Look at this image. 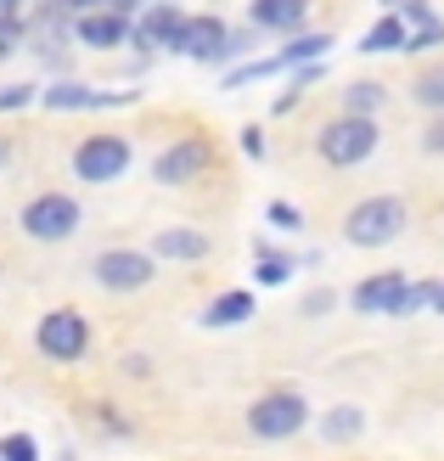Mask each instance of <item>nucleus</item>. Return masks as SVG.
Wrapping results in <instances>:
<instances>
[{"label":"nucleus","mask_w":444,"mask_h":461,"mask_svg":"<svg viewBox=\"0 0 444 461\" xmlns=\"http://www.w3.org/2000/svg\"><path fill=\"white\" fill-rule=\"evenodd\" d=\"M40 96V90L29 85V79H17V85H6V90H0V113H23V107H29Z\"/></svg>","instance_id":"nucleus-25"},{"label":"nucleus","mask_w":444,"mask_h":461,"mask_svg":"<svg viewBox=\"0 0 444 461\" xmlns=\"http://www.w3.org/2000/svg\"><path fill=\"white\" fill-rule=\"evenodd\" d=\"M304 422H310V400L298 388H270V394H259L248 405V428L259 439H293Z\"/></svg>","instance_id":"nucleus-4"},{"label":"nucleus","mask_w":444,"mask_h":461,"mask_svg":"<svg viewBox=\"0 0 444 461\" xmlns=\"http://www.w3.org/2000/svg\"><path fill=\"white\" fill-rule=\"evenodd\" d=\"M326 310H332V293H310V298H304V315H326Z\"/></svg>","instance_id":"nucleus-32"},{"label":"nucleus","mask_w":444,"mask_h":461,"mask_svg":"<svg viewBox=\"0 0 444 461\" xmlns=\"http://www.w3.org/2000/svg\"><path fill=\"white\" fill-rule=\"evenodd\" d=\"M377 119H355V113H338L332 124H321V135H315V152H321V164L326 169H355V164H366L371 152H377Z\"/></svg>","instance_id":"nucleus-1"},{"label":"nucleus","mask_w":444,"mask_h":461,"mask_svg":"<svg viewBox=\"0 0 444 461\" xmlns=\"http://www.w3.org/2000/svg\"><path fill=\"white\" fill-rule=\"evenodd\" d=\"M270 74H287V68H282V57H259V62H248V68H231V74H225V90L259 85V79H270Z\"/></svg>","instance_id":"nucleus-23"},{"label":"nucleus","mask_w":444,"mask_h":461,"mask_svg":"<svg viewBox=\"0 0 444 461\" xmlns=\"http://www.w3.org/2000/svg\"><path fill=\"white\" fill-rule=\"evenodd\" d=\"M152 270H158V259L141 248H107L90 265L96 287H107V293H141V287H152Z\"/></svg>","instance_id":"nucleus-7"},{"label":"nucleus","mask_w":444,"mask_h":461,"mask_svg":"<svg viewBox=\"0 0 444 461\" xmlns=\"http://www.w3.org/2000/svg\"><path fill=\"white\" fill-rule=\"evenodd\" d=\"M242 152L253 158V164L265 158V130H259V124H248V130H242Z\"/></svg>","instance_id":"nucleus-29"},{"label":"nucleus","mask_w":444,"mask_h":461,"mask_svg":"<svg viewBox=\"0 0 444 461\" xmlns=\"http://www.w3.org/2000/svg\"><path fill=\"white\" fill-rule=\"evenodd\" d=\"M186 40V12L175 0H152V6L135 12V29H130V45L141 57H163V51H180Z\"/></svg>","instance_id":"nucleus-5"},{"label":"nucleus","mask_w":444,"mask_h":461,"mask_svg":"<svg viewBox=\"0 0 444 461\" xmlns=\"http://www.w3.org/2000/svg\"><path fill=\"white\" fill-rule=\"evenodd\" d=\"M287 276H293V259H282V253H270V248L253 253V282L259 287H282Z\"/></svg>","instance_id":"nucleus-22"},{"label":"nucleus","mask_w":444,"mask_h":461,"mask_svg":"<svg viewBox=\"0 0 444 461\" xmlns=\"http://www.w3.org/2000/svg\"><path fill=\"white\" fill-rule=\"evenodd\" d=\"M130 141L124 135H90V141L74 147V175L85 180V186H107V180H119L130 169Z\"/></svg>","instance_id":"nucleus-8"},{"label":"nucleus","mask_w":444,"mask_h":461,"mask_svg":"<svg viewBox=\"0 0 444 461\" xmlns=\"http://www.w3.org/2000/svg\"><path fill=\"white\" fill-rule=\"evenodd\" d=\"M422 152H428V158H444V113L422 130Z\"/></svg>","instance_id":"nucleus-28"},{"label":"nucleus","mask_w":444,"mask_h":461,"mask_svg":"<svg viewBox=\"0 0 444 461\" xmlns=\"http://www.w3.org/2000/svg\"><path fill=\"white\" fill-rule=\"evenodd\" d=\"M34 343H40L45 360L74 366V360H85V349H90V321H85L79 310H51V315L34 327Z\"/></svg>","instance_id":"nucleus-6"},{"label":"nucleus","mask_w":444,"mask_h":461,"mask_svg":"<svg viewBox=\"0 0 444 461\" xmlns=\"http://www.w3.org/2000/svg\"><path fill=\"white\" fill-rule=\"evenodd\" d=\"M411 45V29H405V17L400 12H388V17H377L366 29V40H360V51H405Z\"/></svg>","instance_id":"nucleus-17"},{"label":"nucleus","mask_w":444,"mask_h":461,"mask_svg":"<svg viewBox=\"0 0 444 461\" xmlns=\"http://www.w3.org/2000/svg\"><path fill=\"white\" fill-rule=\"evenodd\" d=\"M400 17H405V29H422V23H433V6H428V0H405Z\"/></svg>","instance_id":"nucleus-27"},{"label":"nucleus","mask_w":444,"mask_h":461,"mask_svg":"<svg viewBox=\"0 0 444 461\" xmlns=\"http://www.w3.org/2000/svg\"><path fill=\"white\" fill-rule=\"evenodd\" d=\"M248 17H253V29H270V34H304L310 0H253Z\"/></svg>","instance_id":"nucleus-14"},{"label":"nucleus","mask_w":444,"mask_h":461,"mask_svg":"<svg viewBox=\"0 0 444 461\" xmlns=\"http://www.w3.org/2000/svg\"><path fill=\"white\" fill-rule=\"evenodd\" d=\"M130 29H135V17L119 12V6H96V12L74 17V40L90 45V51H113V45H130Z\"/></svg>","instance_id":"nucleus-11"},{"label":"nucleus","mask_w":444,"mask_h":461,"mask_svg":"<svg viewBox=\"0 0 444 461\" xmlns=\"http://www.w3.org/2000/svg\"><path fill=\"white\" fill-rule=\"evenodd\" d=\"M428 310L444 315V282H428Z\"/></svg>","instance_id":"nucleus-33"},{"label":"nucleus","mask_w":444,"mask_h":461,"mask_svg":"<svg viewBox=\"0 0 444 461\" xmlns=\"http://www.w3.org/2000/svg\"><path fill=\"white\" fill-rule=\"evenodd\" d=\"M383 6H388V12H400V6H405V0H383Z\"/></svg>","instance_id":"nucleus-36"},{"label":"nucleus","mask_w":444,"mask_h":461,"mask_svg":"<svg viewBox=\"0 0 444 461\" xmlns=\"http://www.w3.org/2000/svg\"><path fill=\"white\" fill-rule=\"evenodd\" d=\"M405 197H360L355 209L343 214V242H355V248H388L394 237L405 230Z\"/></svg>","instance_id":"nucleus-2"},{"label":"nucleus","mask_w":444,"mask_h":461,"mask_svg":"<svg viewBox=\"0 0 444 461\" xmlns=\"http://www.w3.org/2000/svg\"><path fill=\"white\" fill-rule=\"evenodd\" d=\"M259 310V298H253L248 287H231V293H220L214 304L203 310V327H214V332H225V327H242V321Z\"/></svg>","instance_id":"nucleus-16"},{"label":"nucleus","mask_w":444,"mask_h":461,"mask_svg":"<svg viewBox=\"0 0 444 461\" xmlns=\"http://www.w3.org/2000/svg\"><path fill=\"white\" fill-rule=\"evenodd\" d=\"M62 6L74 12V17H85V12H96V6H107V0H62Z\"/></svg>","instance_id":"nucleus-34"},{"label":"nucleus","mask_w":444,"mask_h":461,"mask_svg":"<svg viewBox=\"0 0 444 461\" xmlns=\"http://www.w3.org/2000/svg\"><path fill=\"white\" fill-rule=\"evenodd\" d=\"M383 107H388V90L377 79H355L343 90V113H355V119H377Z\"/></svg>","instance_id":"nucleus-18"},{"label":"nucleus","mask_w":444,"mask_h":461,"mask_svg":"<svg viewBox=\"0 0 444 461\" xmlns=\"http://www.w3.org/2000/svg\"><path fill=\"white\" fill-rule=\"evenodd\" d=\"M411 90H416V107H428L433 119H439V113H444V62L439 68H422Z\"/></svg>","instance_id":"nucleus-21"},{"label":"nucleus","mask_w":444,"mask_h":461,"mask_svg":"<svg viewBox=\"0 0 444 461\" xmlns=\"http://www.w3.org/2000/svg\"><path fill=\"white\" fill-rule=\"evenodd\" d=\"M0 461H40L34 433H6V439H0Z\"/></svg>","instance_id":"nucleus-24"},{"label":"nucleus","mask_w":444,"mask_h":461,"mask_svg":"<svg viewBox=\"0 0 444 461\" xmlns=\"http://www.w3.org/2000/svg\"><path fill=\"white\" fill-rule=\"evenodd\" d=\"M208 158H214V147H208L203 135H186V141L163 147V152L152 158V175L163 180V186H186V180H197V175L208 169Z\"/></svg>","instance_id":"nucleus-9"},{"label":"nucleus","mask_w":444,"mask_h":461,"mask_svg":"<svg viewBox=\"0 0 444 461\" xmlns=\"http://www.w3.org/2000/svg\"><path fill=\"white\" fill-rule=\"evenodd\" d=\"M360 428H366V417H360L355 405H332V411H326V422H321V433H326L332 445H343V439H360Z\"/></svg>","instance_id":"nucleus-20"},{"label":"nucleus","mask_w":444,"mask_h":461,"mask_svg":"<svg viewBox=\"0 0 444 461\" xmlns=\"http://www.w3.org/2000/svg\"><path fill=\"white\" fill-rule=\"evenodd\" d=\"M270 220L282 225V230H298V225H304V214H298V209H287V203H276V209H270Z\"/></svg>","instance_id":"nucleus-31"},{"label":"nucleus","mask_w":444,"mask_h":461,"mask_svg":"<svg viewBox=\"0 0 444 461\" xmlns=\"http://www.w3.org/2000/svg\"><path fill=\"white\" fill-rule=\"evenodd\" d=\"M405 276L400 270H377V276H366V282L355 287V310L360 315H394L400 310V298H405Z\"/></svg>","instance_id":"nucleus-13"},{"label":"nucleus","mask_w":444,"mask_h":461,"mask_svg":"<svg viewBox=\"0 0 444 461\" xmlns=\"http://www.w3.org/2000/svg\"><path fill=\"white\" fill-rule=\"evenodd\" d=\"M40 102L51 113H107V107H130V90H90L79 79H57V85H45Z\"/></svg>","instance_id":"nucleus-10"},{"label":"nucleus","mask_w":444,"mask_h":461,"mask_svg":"<svg viewBox=\"0 0 444 461\" xmlns=\"http://www.w3.org/2000/svg\"><path fill=\"white\" fill-rule=\"evenodd\" d=\"M326 51H332V34H298V40H287L276 57H282V68L293 74V68H304V62H321Z\"/></svg>","instance_id":"nucleus-19"},{"label":"nucleus","mask_w":444,"mask_h":461,"mask_svg":"<svg viewBox=\"0 0 444 461\" xmlns=\"http://www.w3.org/2000/svg\"><path fill=\"white\" fill-rule=\"evenodd\" d=\"M208 242L203 230H192V225H169V230H158L152 237V259H180V265H197V259H208Z\"/></svg>","instance_id":"nucleus-15"},{"label":"nucleus","mask_w":444,"mask_h":461,"mask_svg":"<svg viewBox=\"0 0 444 461\" xmlns=\"http://www.w3.org/2000/svg\"><path fill=\"white\" fill-rule=\"evenodd\" d=\"M23 40V29H17V17H0V57L12 51V45Z\"/></svg>","instance_id":"nucleus-30"},{"label":"nucleus","mask_w":444,"mask_h":461,"mask_svg":"<svg viewBox=\"0 0 444 461\" xmlns=\"http://www.w3.org/2000/svg\"><path fill=\"white\" fill-rule=\"evenodd\" d=\"M79 197H68V192H40V197H29L23 203V214H17V225L29 230L34 242H68L79 230Z\"/></svg>","instance_id":"nucleus-3"},{"label":"nucleus","mask_w":444,"mask_h":461,"mask_svg":"<svg viewBox=\"0 0 444 461\" xmlns=\"http://www.w3.org/2000/svg\"><path fill=\"white\" fill-rule=\"evenodd\" d=\"M180 57H192V62H225V57H231V34H225V23H220V17H186Z\"/></svg>","instance_id":"nucleus-12"},{"label":"nucleus","mask_w":444,"mask_h":461,"mask_svg":"<svg viewBox=\"0 0 444 461\" xmlns=\"http://www.w3.org/2000/svg\"><path fill=\"white\" fill-rule=\"evenodd\" d=\"M433 45H444V23H439V17L422 23V29H411V45H405V51H433Z\"/></svg>","instance_id":"nucleus-26"},{"label":"nucleus","mask_w":444,"mask_h":461,"mask_svg":"<svg viewBox=\"0 0 444 461\" xmlns=\"http://www.w3.org/2000/svg\"><path fill=\"white\" fill-rule=\"evenodd\" d=\"M0 169H12V141L0 135Z\"/></svg>","instance_id":"nucleus-35"}]
</instances>
